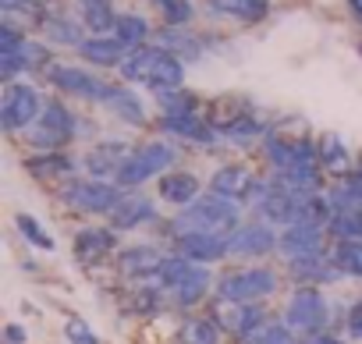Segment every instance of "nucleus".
<instances>
[{"mask_svg":"<svg viewBox=\"0 0 362 344\" xmlns=\"http://www.w3.org/2000/svg\"><path fill=\"white\" fill-rule=\"evenodd\" d=\"M160 47L170 50L174 57H199V54H203V43H199L192 32L177 29V25H167V29L160 32Z\"/></svg>","mask_w":362,"mask_h":344,"instance_id":"nucleus-32","label":"nucleus"},{"mask_svg":"<svg viewBox=\"0 0 362 344\" xmlns=\"http://www.w3.org/2000/svg\"><path fill=\"white\" fill-rule=\"evenodd\" d=\"M163 131L167 135H174V138H189V142H196V146H210V142H217V128L206 121V117H199V114H189V117H163Z\"/></svg>","mask_w":362,"mask_h":344,"instance_id":"nucleus-22","label":"nucleus"},{"mask_svg":"<svg viewBox=\"0 0 362 344\" xmlns=\"http://www.w3.org/2000/svg\"><path fill=\"white\" fill-rule=\"evenodd\" d=\"M121 189L110 185V182H100V178H89V182H75L68 192H64V203L78 213H110L117 203H121Z\"/></svg>","mask_w":362,"mask_h":344,"instance_id":"nucleus-9","label":"nucleus"},{"mask_svg":"<svg viewBox=\"0 0 362 344\" xmlns=\"http://www.w3.org/2000/svg\"><path fill=\"white\" fill-rule=\"evenodd\" d=\"M249 344H302V340L291 337V326H288V323H274V319H267V323L249 337Z\"/></svg>","mask_w":362,"mask_h":344,"instance_id":"nucleus-40","label":"nucleus"},{"mask_svg":"<svg viewBox=\"0 0 362 344\" xmlns=\"http://www.w3.org/2000/svg\"><path fill=\"white\" fill-rule=\"evenodd\" d=\"M156 277H160V287L170 291L177 305H196L214 284V277L203 263H189L181 256H170Z\"/></svg>","mask_w":362,"mask_h":344,"instance_id":"nucleus-3","label":"nucleus"},{"mask_svg":"<svg viewBox=\"0 0 362 344\" xmlns=\"http://www.w3.org/2000/svg\"><path fill=\"white\" fill-rule=\"evenodd\" d=\"M221 135L231 138V142H249V138L263 135V121H256V114H245V117H238L231 128H224Z\"/></svg>","mask_w":362,"mask_h":344,"instance_id":"nucleus-42","label":"nucleus"},{"mask_svg":"<svg viewBox=\"0 0 362 344\" xmlns=\"http://www.w3.org/2000/svg\"><path fill=\"white\" fill-rule=\"evenodd\" d=\"M47 61H50L47 47H43V43L25 40L18 50L0 54V75H4V82H15V75H18V71H25V68H40V64H47Z\"/></svg>","mask_w":362,"mask_h":344,"instance_id":"nucleus-21","label":"nucleus"},{"mask_svg":"<svg viewBox=\"0 0 362 344\" xmlns=\"http://www.w3.org/2000/svg\"><path fill=\"white\" fill-rule=\"evenodd\" d=\"M107 220H110L107 227H114V231H135V227L156 220V203L142 192H124L121 203L107 213Z\"/></svg>","mask_w":362,"mask_h":344,"instance_id":"nucleus-15","label":"nucleus"},{"mask_svg":"<svg viewBox=\"0 0 362 344\" xmlns=\"http://www.w3.org/2000/svg\"><path fill=\"white\" fill-rule=\"evenodd\" d=\"M4 333H8V344H25V326L8 323V326H4Z\"/></svg>","mask_w":362,"mask_h":344,"instance_id":"nucleus-45","label":"nucleus"},{"mask_svg":"<svg viewBox=\"0 0 362 344\" xmlns=\"http://www.w3.org/2000/svg\"><path fill=\"white\" fill-rule=\"evenodd\" d=\"M163 256L153 249V245H132L117 256V266L124 277H149V273H160L163 270Z\"/></svg>","mask_w":362,"mask_h":344,"instance_id":"nucleus-24","label":"nucleus"},{"mask_svg":"<svg viewBox=\"0 0 362 344\" xmlns=\"http://www.w3.org/2000/svg\"><path fill=\"white\" fill-rule=\"evenodd\" d=\"M25 167H29V174H36V178H64V174H71V170H75V163H71L64 153H40V156H29Z\"/></svg>","mask_w":362,"mask_h":344,"instance_id":"nucleus-31","label":"nucleus"},{"mask_svg":"<svg viewBox=\"0 0 362 344\" xmlns=\"http://www.w3.org/2000/svg\"><path fill=\"white\" fill-rule=\"evenodd\" d=\"M284 316H288V326L305 330V333H320V330L327 326V319H330V312H327V298H323L316 287H298V291L291 295Z\"/></svg>","mask_w":362,"mask_h":344,"instance_id":"nucleus-10","label":"nucleus"},{"mask_svg":"<svg viewBox=\"0 0 362 344\" xmlns=\"http://www.w3.org/2000/svg\"><path fill=\"white\" fill-rule=\"evenodd\" d=\"M185 344H221V326L214 319H189L181 326Z\"/></svg>","mask_w":362,"mask_h":344,"instance_id":"nucleus-38","label":"nucleus"},{"mask_svg":"<svg viewBox=\"0 0 362 344\" xmlns=\"http://www.w3.org/2000/svg\"><path fill=\"white\" fill-rule=\"evenodd\" d=\"M327 227L337 242H362V210H341Z\"/></svg>","mask_w":362,"mask_h":344,"instance_id":"nucleus-35","label":"nucleus"},{"mask_svg":"<svg viewBox=\"0 0 362 344\" xmlns=\"http://www.w3.org/2000/svg\"><path fill=\"white\" fill-rule=\"evenodd\" d=\"M156 103H160L163 117H189V114L199 110V100H196L185 85H181V89H163V93H156Z\"/></svg>","mask_w":362,"mask_h":344,"instance_id":"nucleus-30","label":"nucleus"},{"mask_svg":"<svg viewBox=\"0 0 362 344\" xmlns=\"http://www.w3.org/2000/svg\"><path fill=\"white\" fill-rule=\"evenodd\" d=\"M238 227V206L221 199V196H203L199 203L185 206L170 220V235L185 238V235H228Z\"/></svg>","mask_w":362,"mask_h":344,"instance_id":"nucleus-2","label":"nucleus"},{"mask_svg":"<svg viewBox=\"0 0 362 344\" xmlns=\"http://www.w3.org/2000/svg\"><path fill=\"white\" fill-rule=\"evenodd\" d=\"M348 8L355 11V18H362V0H348Z\"/></svg>","mask_w":362,"mask_h":344,"instance_id":"nucleus-47","label":"nucleus"},{"mask_svg":"<svg viewBox=\"0 0 362 344\" xmlns=\"http://www.w3.org/2000/svg\"><path fill=\"white\" fill-rule=\"evenodd\" d=\"M114 242H117V231L114 227H86L75 235V256L82 263H93V259H103L114 252Z\"/></svg>","mask_w":362,"mask_h":344,"instance_id":"nucleus-23","label":"nucleus"},{"mask_svg":"<svg viewBox=\"0 0 362 344\" xmlns=\"http://www.w3.org/2000/svg\"><path fill=\"white\" fill-rule=\"evenodd\" d=\"M132 153H135V149H128L124 142H114V138L96 142L93 149H86V174H89V178H100V182L117 178Z\"/></svg>","mask_w":362,"mask_h":344,"instance_id":"nucleus-14","label":"nucleus"},{"mask_svg":"<svg viewBox=\"0 0 362 344\" xmlns=\"http://www.w3.org/2000/svg\"><path fill=\"white\" fill-rule=\"evenodd\" d=\"M107 107L124 121V124H132V128H142L146 124V107H142V100L132 93V89H110V96H107Z\"/></svg>","mask_w":362,"mask_h":344,"instance_id":"nucleus-26","label":"nucleus"},{"mask_svg":"<svg viewBox=\"0 0 362 344\" xmlns=\"http://www.w3.org/2000/svg\"><path fill=\"white\" fill-rule=\"evenodd\" d=\"M330 199V210L341 213V210H362V170H351V174L341 178V185L327 196Z\"/></svg>","mask_w":362,"mask_h":344,"instance_id":"nucleus-28","label":"nucleus"},{"mask_svg":"<svg viewBox=\"0 0 362 344\" xmlns=\"http://www.w3.org/2000/svg\"><path fill=\"white\" fill-rule=\"evenodd\" d=\"M43 32H47L50 43H61V47H82L86 43L82 40V29L75 22H68V18H47L43 22Z\"/></svg>","mask_w":362,"mask_h":344,"instance_id":"nucleus-36","label":"nucleus"},{"mask_svg":"<svg viewBox=\"0 0 362 344\" xmlns=\"http://www.w3.org/2000/svg\"><path fill=\"white\" fill-rule=\"evenodd\" d=\"M348 330H351V337L362 340V302L351 305V312H348Z\"/></svg>","mask_w":362,"mask_h":344,"instance_id":"nucleus-44","label":"nucleus"},{"mask_svg":"<svg viewBox=\"0 0 362 344\" xmlns=\"http://www.w3.org/2000/svg\"><path fill=\"white\" fill-rule=\"evenodd\" d=\"M334 266L348 277H362V242H337V249L330 252Z\"/></svg>","mask_w":362,"mask_h":344,"instance_id":"nucleus-37","label":"nucleus"},{"mask_svg":"<svg viewBox=\"0 0 362 344\" xmlns=\"http://www.w3.org/2000/svg\"><path fill=\"white\" fill-rule=\"evenodd\" d=\"M78 54L89 61V64H100V68H121L124 61H128V47L117 40V36H89L82 47H78Z\"/></svg>","mask_w":362,"mask_h":344,"instance_id":"nucleus-20","label":"nucleus"},{"mask_svg":"<svg viewBox=\"0 0 362 344\" xmlns=\"http://www.w3.org/2000/svg\"><path fill=\"white\" fill-rule=\"evenodd\" d=\"M302 344H341L337 337H330V333H309Z\"/></svg>","mask_w":362,"mask_h":344,"instance_id":"nucleus-46","label":"nucleus"},{"mask_svg":"<svg viewBox=\"0 0 362 344\" xmlns=\"http://www.w3.org/2000/svg\"><path fill=\"white\" fill-rule=\"evenodd\" d=\"M75 131H78V121H75V114L64 107V103H47L43 107V114H40V121L25 131L29 135V142L40 149V153H57L61 146H68L71 138H75Z\"/></svg>","mask_w":362,"mask_h":344,"instance_id":"nucleus-6","label":"nucleus"},{"mask_svg":"<svg viewBox=\"0 0 362 344\" xmlns=\"http://www.w3.org/2000/svg\"><path fill=\"white\" fill-rule=\"evenodd\" d=\"M167 206H177L185 210L192 203L203 199V182L196 174H189V170H167V174L160 178V192H156Z\"/></svg>","mask_w":362,"mask_h":344,"instance_id":"nucleus-16","label":"nucleus"},{"mask_svg":"<svg viewBox=\"0 0 362 344\" xmlns=\"http://www.w3.org/2000/svg\"><path fill=\"white\" fill-rule=\"evenodd\" d=\"M121 75L128 82L149 85L153 93H163V89H181V82H185V64L163 47H139L121 64Z\"/></svg>","mask_w":362,"mask_h":344,"instance_id":"nucleus-1","label":"nucleus"},{"mask_svg":"<svg viewBox=\"0 0 362 344\" xmlns=\"http://www.w3.org/2000/svg\"><path fill=\"white\" fill-rule=\"evenodd\" d=\"M210 4L221 15H231V18H242V22H259L267 15V0H210Z\"/></svg>","mask_w":362,"mask_h":344,"instance_id":"nucleus-34","label":"nucleus"},{"mask_svg":"<svg viewBox=\"0 0 362 344\" xmlns=\"http://www.w3.org/2000/svg\"><path fill=\"white\" fill-rule=\"evenodd\" d=\"M358 54H362V47H358Z\"/></svg>","mask_w":362,"mask_h":344,"instance_id":"nucleus-48","label":"nucleus"},{"mask_svg":"<svg viewBox=\"0 0 362 344\" xmlns=\"http://www.w3.org/2000/svg\"><path fill=\"white\" fill-rule=\"evenodd\" d=\"M323 231H327L323 224H291V227L281 231L277 249H281V256H288V259L320 252V249H323Z\"/></svg>","mask_w":362,"mask_h":344,"instance_id":"nucleus-18","label":"nucleus"},{"mask_svg":"<svg viewBox=\"0 0 362 344\" xmlns=\"http://www.w3.org/2000/svg\"><path fill=\"white\" fill-rule=\"evenodd\" d=\"M174 160H177V149L170 146V142H146V146H139L132 156H128V163L121 167V174L114 178L121 189H139V185H146L149 178H163L167 170L174 167Z\"/></svg>","mask_w":362,"mask_h":344,"instance_id":"nucleus-4","label":"nucleus"},{"mask_svg":"<svg viewBox=\"0 0 362 344\" xmlns=\"http://www.w3.org/2000/svg\"><path fill=\"white\" fill-rule=\"evenodd\" d=\"M153 4L160 8V15H163V22L167 25H189L192 22V15H196V8H192V0H153Z\"/></svg>","mask_w":362,"mask_h":344,"instance_id":"nucleus-39","label":"nucleus"},{"mask_svg":"<svg viewBox=\"0 0 362 344\" xmlns=\"http://www.w3.org/2000/svg\"><path fill=\"white\" fill-rule=\"evenodd\" d=\"M50 82H54L61 93H71V96H82V100H103V103H107V96H110V89H114V85L100 82L96 75H89V71H82V68H71V64L50 68Z\"/></svg>","mask_w":362,"mask_h":344,"instance_id":"nucleus-13","label":"nucleus"},{"mask_svg":"<svg viewBox=\"0 0 362 344\" xmlns=\"http://www.w3.org/2000/svg\"><path fill=\"white\" fill-rule=\"evenodd\" d=\"M217 291H221L224 302H235V305H256V302H263V298H270V295L277 291V273L267 270V266L235 270V273L221 277Z\"/></svg>","mask_w":362,"mask_h":344,"instance_id":"nucleus-5","label":"nucleus"},{"mask_svg":"<svg viewBox=\"0 0 362 344\" xmlns=\"http://www.w3.org/2000/svg\"><path fill=\"white\" fill-rule=\"evenodd\" d=\"M316 149H320V167H327L330 174H341V178L351 174V160H348V149H344L341 135H320Z\"/></svg>","mask_w":362,"mask_h":344,"instance_id":"nucleus-27","label":"nucleus"},{"mask_svg":"<svg viewBox=\"0 0 362 344\" xmlns=\"http://www.w3.org/2000/svg\"><path fill=\"white\" fill-rule=\"evenodd\" d=\"M174 249L189 263H214L228 256V235H185L174 238Z\"/></svg>","mask_w":362,"mask_h":344,"instance_id":"nucleus-17","label":"nucleus"},{"mask_svg":"<svg viewBox=\"0 0 362 344\" xmlns=\"http://www.w3.org/2000/svg\"><path fill=\"white\" fill-rule=\"evenodd\" d=\"M15 224H18V235H22L29 245H36V249H43V252H47V249H54V238L40 227V220H36V217L18 213V217H15Z\"/></svg>","mask_w":362,"mask_h":344,"instance_id":"nucleus-41","label":"nucleus"},{"mask_svg":"<svg viewBox=\"0 0 362 344\" xmlns=\"http://www.w3.org/2000/svg\"><path fill=\"white\" fill-rule=\"evenodd\" d=\"M78 18L89 32L103 36V32H114L117 25V15H114V0H78Z\"/></svg>","mask_w":362,"mask_h":344,"instance_id":"nucleus-25","label":"nucleus"},{"mask_svg":"<svg viewBox=\"0 0 362 344\" xmlns=\"http://www.w3.org/2000/svg\"><path fill=\"white\" fill-rule=\"evenodd\" d=\"M267 156L274 170L298 167V163H320V149L305 135H267Z\"/></svg>","mask_w":362,"mask_h":344,"instance_id":"nucleus-12","label":"nucleus"},{"mask_svg":"<svg viewBox=\"0 0 362 344\" xmlns=\"http://www.w3.org/2000/svg\"><path fill=\"white\" fill-rule=\"evenodd\" d=\"M281 242V235H274L270 224H238L231 235H228V256L235 259H259L267 252H274Z\"/></svg>","mask_w":362,"mask_h":344,"instance_id":"nucleus-11","label":"nucleus"},{"mask_svg":"<svg viewBox=\"0 0 362 344\" xmlns=\"http://www.w3.org/2000/svg\"><path fill=\"white\" fill-rule=\"evenodd\" d=\"M288 270H291L295 280H302V287H309V280L327 284V280H334L341 273L334 266V256H327L323 249L320 252H309V256H298V259H288Z\"/></svg>","mask_w":362,"mask_h":344,"instance_id":"nucleus-19","label":"nucleus"},{"mask_svg":"<svg viewBox=\"0 0 362 344\" xmlns=\"http://www.w3.org/2000/svg\"><path fill=\"white\" fill-rule=\"evenodd\" d=\"M64 337H68V344H100L96 333H93V326H89L86 319H68Z\"/></svg>","mask_w":362,"mask_h":344,"instance_id":"nucleus-43","label":"nucleus"},{"mask_svg":"<svg viewBox=\"0 0 362 344\" xmlns=\"http://www.w3.org/2000/svg\"><path fill=\"white\" fill-rule=\"evenodd\" d=\"M210 192L238 206V203H252V199H259V196L267 192V185L252 174L249 167H242V163H228V167H217V174L210 178Z\"/></svg>","mask_w":362,"mask_h":344,"instance_id":"nucleus-8","label":"nucleus"},{"mask_svg":"<svg viewBox=\"0 0 362 344\" xmlns=\"http://www.w3.org/2000/svg\"><path fill=\"white\" fill-rule=\"evenodd\" d=\"M114 36L128 47V50H139L146 47V36H149V22L142 15H117V25H114Z\"/></svg>","mask_w":362,"mask_h":344,"instance_id":"nucleus-33","label":"nucleus"},{"mask_svg":"<svg viewBox=\"0 0 362 344\" xmlns=\"http://www.w3.org/2000/svg\"><path fill=\"white\" fill-rule=\"evenodd\" d=\"M277 185L295 189V192H316L320 189V163H298L277 170Z\"/></svg>","mask_w":362,"mask_h":344,"instance_id":"nucleus-29","label":"nucleus"},{"mask_svg":"<svg viewBox=\"0 0 362 344\" xmlns=\"http://www.w3.org/2000/svg\"><path fill=\"white\" fill-rule=\"evenodd\" d=\"M43 107L47 103L29 82H8L4 100H0V124H4V131H22V128L29 131L40 121Z\"/></svg>","mask_w":362,"mask_h":344,"instance_id":"nucleus-7","label":"nucleus"}]
</instances>
